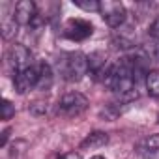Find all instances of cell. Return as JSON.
<instances>
[{"label":"cell","mask_w":159,"mask_h":159,"mask_svg":"<svg viewBox=\"0 0 159 159\" xmlns=\"http://www.w3.org/2000/svg\"><path fill=\"white\" fill-rule=\"evenodd\" d=\"M56 67L60 71V77L67 83H79L90 71L88 56H84L83 52H64L58 58Z\"/></svg>","instance_id":"6da1fadb"},{"label":"cell","mask_w":159,"mask_h":159,"mask_svg":"<svg viewBox=\"0 0 159 159\" xmlns=\"http://www.w3.org/2000/svg\"><path fill=\"white\" fill-rule=\"evenodd\" d=\"M88 109V99L81 92H67L60 98L56 105V112L66 118H75L79 114H83Z\"/></svg>","instance_id":"7a4b0ae2"},{"label":"cell","mask_w":159,"mask_h":159,"mask_svg":"<svg viewBox=\"0 0 159 159\" xmlns=\"http://www.w3.org/2000/svg\"><path fill=\"white\" fill-rule=\"evenodd\" d=\"M6 64H8L10 71H11L13 75H17L19 71H23V69L34 66V62H32V52H30L25 45H21V43H13V45L8 49V52H6Z\"/></svg>","instance_id":"3957f363"},{"label":"cell","mask_w":159,"mask_h":159,"mask_svg":"<svg viewBox=\"0 0 159 159\" xmlns=\"http://www.w3.org/2000/svg\"><path fill=\"white\" fill-rule=\"evenodd\" d=\"M99 15L101 19L111 26V28H118L125 23L127 17V10L122 2H114V0H103L99 2Z\"/></svg>","instance_id":"277c9868"},{"label":"cell","mask_w":159,"mask_h":159,"mask_svg":"<svg viewBox=\"0 0 159 159\" xmlns=\"http://www.w3.org/2000/svg\"><path fill=\"white\" fill-rule=\"evenodd\" d=\"M38 77H39V64H34L13 75V86L19 94H26L38 86Z\"/></svg>","instance_id":"5b68a950"},{"label":"cell","mask_w":159,"mask_h":159,"mask_svg":"<svg viewBox=\"0 0 159 159\" xmlns=\"http://www.w3.org/2000/svg\"><path fill=\"white\" fill-rule=\"evenodd\" d=\"M13 17L17 21V25H23V26H34L39 21L38 8L32 0H21V2H17L13 6Z\"/></svg>","instance_id":"8992f818"},{"label":"cell","mask_w":159,"mask_h":159,"mask_svg":"<svg viewBox=\"0 0 159 159\" xmlns=\"http://www.w3.org/2000/svg\"><path fill=\"white\" fill-rule=\"evenodd\" d=\"M92 30H94L92 25L84 19H71L66 25V36L69 39H75V41L86 39L88 36H92Z\"/></svg>","instance_id":"52a82bcc"},{"label":"cell","mask_w":159,"mask_h":159,"mask_svg":"<svg viewBox=\"0 0 159 159\" xmlns=\"http://www.w3.org/2000/svg\"><path fill=\"white\" fill-rule=\"evenodd\" d=\"M135 152L140 157H155V155H159V133H153V135H148V137L140 139L135 144Z\"/></svg>","instance_id":"ba28073f"},{"label":"cell","mask_w":159,"mask_h":159,"mask_svg":"<svg viewBox=\"0 0 159 159\" xmlns=\"http://www.w3.org/2000/svg\"><path fill=\"white\" fill-rule=\"evenodd\" d=\"M107 142H109V135L105 131H94L81 142V148L83 150H98V148L105 146Z\"/></svg>","instance_id":"9c48e42d"},{"label":"cell","mask_w":159,"mask_h":159,"mask_svg":"<svg viewBox=\"0 0 159 159\" xmlns=\"http://www.w3.org/2000/svg\"><path fill=\"white\" fill-rule=\"evenodd\" d=\"M52 86V69H51V66L49 64H39V77H38V86H36V90H41V92H45V90H49Z\"/></svg>","instance_id":"30bf717a"},{"label":"cell","mask_w":159,"mask_h":159,"mask_svg":"<svg viewBox=\"0 0 159 159\" xmlns=\"http://www.w3.org/2000/svg\"><path fill=\"white\" fill-rule=\"evenodd\" d=\"M146 90L150 96L159 98V71H150L146 75Z\"/></svg>","instance_id":"8fae6325"},{"label":"cell","mask_w":159,"mask_h":159,"mask_svg":"<svg viewBox=\"0 0 159 159\" xmlns=\"http://www.w3.org/2000/svg\"><path fill=\"white\" fill-rule=\"evenodd\" d=\"M144 54L148 56V60L159 64V41H152L150 45H146L144 47Z\"/></svg>","instance_id":"7c38bea8"},{"label":"cell","mask_w":159,"mask_h":159,"mask_svg":"<svg viewBox=\"0 0 159 159\" xmlns=\"http://www.w3.org/2000/svg\"><path fill=\"white\" fill-rule=\"evenodd\" d=\"M2 120H11V116H15V107L8 101V99H2Z\"/></svg>","instance_id":"4fadbf2b"},{"label":"cell","mask_w":159,"mask_h":159,"mask_svg":"<svg viewBox=\"0 0 159 159\" xmlns=\"http://www.w3.org/2000/svg\"><path fill=\"white\" fill-rule=\"evenodd\" d=\"M73 4L86 10V11H99V2H81V0H75Z\"/></svg>","instance_id":"5bb4252c"},{"label":"cell","mask_w":159,"mask_h":159,"mask_svg":"<svg viewBox=\"0 0 159 159\" xmlns=\"http://www.w3.org/2000/svg\"><path fill=\"white\" fill-rule=\"evenodd\" d=\"M148 32H150V36H152V38H153L155 41H159V17L152 21V25H150Z\"/></svg>","instance_id":"9a60e30c"},{"label":"cell","mask_w":159,"mask_h":159,"mask_svg":"<svg viewBox=\"0 0 159 159\" xmlns=\"http://www.w3.org/2000/svg\"><path fill=\"white\" fill-rule=\"evenodd\" d=\"M60 159H83V157L79 155L77 152H67V153H64V155H62Z\"/></svg>","instance_id":"2e32d148"},{"label":"cell","mask_w":159,"mask_h":159,"mask_svg":"<svg viewBox=\"0 0 159 159\" xmlns=\"http://www.w3.org/2000/svg\"><path fill=\"white\" fill-rule=\"evenodd\" d=\"M90 159H105V157H101V155H94V157H90Z\"/></svg>","instance_id":"e0dca14e"}]
</instances>
